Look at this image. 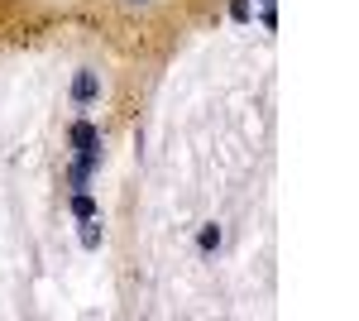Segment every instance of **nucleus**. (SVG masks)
<instances>
[{
  "label": "nucleus",
  "mask_w": 359,
  "mask_h": 321,
  "mask_svg": "<svg viewBox=\"0 0 359 321\" xmlns=\"http://www.w3.org/2000/svg\"><path fill=\"white\" fill-rule=\"evenodd\" d=\"M96 96H101V81H96V72H77V81H72V101H77V106H91V101H96Z\"/></svg>",
  "instance_id": "nucleus-1"
},
{
  "label": "nucleus",
  "mask_w": 359,
  "mask_h": 321,
  "mask_svg": "<svg viewBox=\"0 0 359 321\" xmlns=\"http://www.w3.org/2000/svg\"><path fill=\"white\" fill-rule=\"evenodd\" d=\"M72 144H77V154H82V149H101V134H96V125L77 120V125H72Z\"/></svg>",
  "instance_id": "nucleus-2"
},
{
  "label": "nucleus",
  "mask_w": 359,
  "mask_h": 321,
  "mask_svg": "<svg viewBox=\"0 0 359 321\" xmlns=\"http://www.w3.org/2000/svg\"><path fill=\"white\" fill-rule=\"evenodd\" d=\"M72 211L82 216V221H91V211H96V207H91V197H77V202H72Z\"/></svg>",
  "instance_id": "nucleus-3"
},
{
  "label": "nucleus",
  "mask_w": 359,
  "mask_h": 321,
  "mask_svg": "<svg viewBox=\"0 0 359 321\" xmlns=\"http://www.w3.org/2000/svg\"><path fill=\"white\" fill-rule=\"evenodd\" d=\"M125 5H149V0H125Z\"/></svg>",
  "instance_id": "nucleus-4"
}]
</instances>
